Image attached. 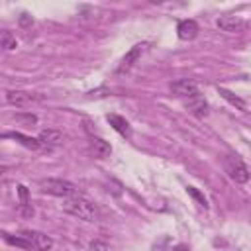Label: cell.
<instances>
[{
  "instance_id": "6da1fadb",
  "label": "cell",
  "mask_w": 251,
  "mask_h": 251,
  "mask_svg": "<svg viewBox=\"0 0 251 251\" xmlns=\"http://www.w3.org/2000/svg\"><path fill=\"white\" fill-rule=\"evenodd\" d=\"M63 210L82 222H96L98 220V208L92 200L84 198L82 194H76L73 198H67L63 202Z\"/></svg>"
},
{
  "instance_id": "7a4b0ae2",
  "label": "cell",
  "mask_w": 251,
  "mask_h": 251,
  "mask_svg": "<svg viewBox=\"0 0 251 251\" xmlns=\"http://www.w3.org/2000/svg\"><path fill=\"white\" fill-rule=\"evenodd\" d=\"M39 188H41V192H45V194H51V196H61V198H73V196H76V194H80L78 192V188L73 184V182H69V180H63V178H43V180H39Z\"/></svg>"
},
{
  "instance_id": "3957f363",
  "label": "cell",
  "mask_w": 251,
  "mask_h": 251,
  "mask_svg": "<svg viewBox=\"0 0 251 251\" xmlns=\"http://www.w3.org/2000/svg\"><path fill=\"white\" fill-rule=\"evenodd\" d=\"M222 165H224V171L227 173V176L231 180H235L237 184H243L249 180V169L237 155H226L222 159Z\"/></svg>"
},
{
  "instance_id": "277c9868",
  "label": "cell",
  "mask_w": 251,
  "mask_h": 251,
  "mask_svg": "<svg viewBox=\"0 0 251 251\" xmlns=\"http://www.w3.org/2000/svg\"><path fill=\"white\" fill-rule=\"evenodd\" d=\"M22 235L29 241V245H31L33 251H49V249L53 247V239H51L47 233L33 231V229H24Z\"/></svg>"
},
{
  "instance_id": "5b68a950",
  "label": "cell",
  "mask_w": 251,
  "mask_h": 251,
  "mask_svg": "<svg viewBox=\"0 0 251 251\" xmlns=\"http://www.w3.org/2000/svg\"><path fill=\"white\" fill-rule=\"evenodd\" d=\"M171 92H175L176 96L186 100V98L198 94L200 90H198V84H196L194 78H176V80L171 82Z\"/></svg>"
},
{
  "instance_id": "8992f818",
  "label": "cell",
  "mask_w": 251,
  "mask_h": 251,
  "mask_svg": "<svg viewBox=\"0 0 251 251\" xmlns=\"http://www.w3.org/2000/svg\"><path fill=\"white\" fill-rule=\"evenodd\" d=\"M147 49V43H137V45H133L126 55H124V59H122V63L118 65V69H116V73L118 75H124V73H127L135 63H137V59L143 55V51Z\"/></svg>"
},
{
  "instance_id": "52a82bcc",
  "label": "cell",
  "mask_w": 251,
  "mask_h": 251,
  "mask_svg": "<svg viewBox=\"0 0 251 251\" xmlns=\"http://www.w3.org/2000/svg\"><path fill=\"white\" fill-rule=\"evenodd\" d=\"M37 100H41V96H37V94H29V92H22V90H8L6 92V102L16 106V108H25Z\"/></svg>"
},
{
  "instance_id": "ba28073f",
  "label": "cell",
  "mask_w": 251,
  "mask_h": 251,
  "mask_svg": "<svg viewBox=\"0 0 251 251\" xmlns=\"http://www.w3.org/2000/svg\"><path fill=\"white\" fill-rule=\"evenodd\" d=\"M216 25L222 29V31H227V33H237V31H243L245 29V20L239 18V16H220L216 20Z\"/></svg>"
},
{
  "instance_id": "9c48e42d",
  "label": "cell",
  "mask_w": 251,
  "mask_h": 251,
  "mask_svg": "<svg viewBox=\"0 0 251 251\" xmlns=\"http://www.w3.org/2000/svg\"><path fill=\"white\" fill-rule=\"evenodd\" d=\"M37 139H39V143H41V147L43 149H47V151H51V149H55V147H59L61 143H63V133L61 131H57V129H41L39 131V135H37Z\"/></svg>"
},
{
  "instance_id": "30bf717a",
  "label": "cell",
  "mask_w": 251,
  "mask_h": 251,
  "mask_svg": "<svg viewBox=\"0 0 251 251\" xmlns=\"http://www.w3.org/2000/svg\"><path fill=\"white\" fill-rule=\"evenodd\" d=\"M198 31H200V27H198L196 20H182V22H178V25H176V33H178V37H180L182 41L194 39V37L198 35Z\"/></svg>"
},
{
  "instance_id": "8fae6325",
  "label": "cell",
  "mask_w": 251,
  "mask_h": 251,
  "mask_svg": "<svg viewBox=\"0 0 251 251\" xmlns=\"http://www.w3.org/2000/svg\"><path fill=\"white\" fill-rule=\"evenodd\" d=\"M106 120L110 122V126H112L122 137H126V139L131 137V126H129V122H127L124 116H120V114H108Z\"/></svg>"
},
{
  "instance_id": "7c38bea8",
  "label": "cell",
  "mask_w": 251,
  "mask_h": 251,
  "mask_svg": "<svg viewBox=\"0 0 251 251\" xmlns=\"http://www.w3.org/2000/svg\"><path fill=\"white\" fill-rule=\"evenodd\" d=\"M186 108H188L194 116H198V118H202V116L208 114V102H206V98H204L200 92L194 94V96H190V98H186Z\"/></svg>"
},
{
  "instance_id": "4fadbf2b",
  "label": "cell",
  "mask_w": 251,
  "mask_h": 251,
  "mask_svg": "<svg viewBox=\"0 0 251 251\" xmlns=\"http://www.w3.org/2000/svg\"><path fill=\"white\" fill-rule=\"evenodd\" d=\"M4 137H10V139H16L18 143H22L24 147H27V149H31V151H37V149H43L37 137H29V135H24V133H20V131H6V133H4Z\"/></svg>"
},
{
  "instance_id": "5bb4252c",
  "label": "cell",
  "mask_w": 251,
  "mask_h": 251,
  "mask_svg": "<svg viewBox=\"0 0 251 251\" xmlns=\"http://www.w3.org/2000/svg\"><path fill=\"white\" fill-rule=\"evenodd\" d=\"M90 151L96 159H106L110 153H112V145L100 137H92L90 139Z\"/></svg>"
},
{
  "instance_id": "9a60e30c",
  "label": "cell",
  "mask_w": 251,
  "mask_h": 251,
  "mask_svg": "<svg viewBox=\"0 0 251 251\" xmlns=\"http://www.w3.org/2000/svg\"><path fill=\"white\" fill-rule=\"evenodd\" d=\"M18 194H20V212H22L25 218L33 216V208L29 206V200H27V188H25L24 184L18 186Z\"/></svg>"
},
{
  "instance_id": "2e32d148",
  "label": "cell",
  "mask_w": 251,
  "mask_h": 251,
  "mask_svg": "<svg viewBox=\"0 0 251 251\" xmlns=\"http://www.w3.org/2000/svg\"><path fill=\"white\" fill-rule=\"evenodd\" d=\"M218 90H220V94H222V96H224V98H226L229 104H233L235 108H239V110H243V112H247V110H249L247 102H245V100H241L239 96H235L233 92H229L227 88H218Z\"/></svg>"
},
{
  "instance_id": "e0dca14e",
  "label": "cell",
  "mask_w": 251,
  "mask_h": 251,
  "mask_svg": "<svg viewBox=\"0 0 251 251\" xmlns=\"http://www.w3.org/2000/svg\"><path fill=\"white\" fill-rule=\"evenodd\" d=\"M0 43H2V47H4L6 51H14V49L18 47V41H16V37H14L10 31H2Z\"/></svg>"
},
{
  "instance_id": "ac0fdd59",
  "label": "cell",
  "mask_w": 251,
  "mask_h": 251,
  "mask_svg": "<svg viewBox=\"0 0 251 251\" xmlns=\"http://www.w3.org/2000/svg\"><path fill=\"white\" fill-rule=\"evenodd\" d=\"M14 118L20 124H27V126H35L37 124V116L35 114H16Z\"/></svg>"
},
{
  "instance_id": "d6986e66",
  "label": "cell",
  "mask_w": 251,
  "mask_h": 251,
  "mask_svg": "<svg viewBox=\"0 0 251 251\" xmlns=\"http://www.w3.org/2000/svg\"><path fill=\"white\" fill-rule=\"evenodd\" d=\"M186 192L200 204V206H204V208H208V202H206V198H204V194H200L198 192V188H194V186H186Z\"/></svg>"
},
{
  "instance_id": "ffe728a7",
  "label": "cell",
  "mask_w": 251,
  "mask_h": 251,
  "mask_svg": "<svg viewBox=\"0 0 251 251\" xmlns=\"http://www.w3.org/2000/svg\"><path fill=\"white\" fill-rule=\"evenodd\" d=\"M90 249H92V251H110L104 241H92V243H90Z\"/></svg>"
},
{
  "instance_id": "44dd1931",
  "label": "cell",
  "mask_w": 251,
  "mask_h": 251,
  "mask_svg": "<svg viewBox=\"0 0 251 251\" xmlns=\"http://www.w3.org/2000/svg\"><path fill=\"white\" fill-rule=\"evenodd\" d=\"M31 22H33V20H31L29 14H22V18H20V24H22V25H29Z\"/></svg>"
}]
</instances>
